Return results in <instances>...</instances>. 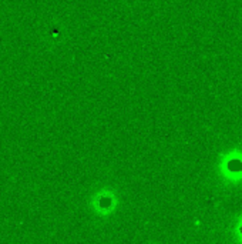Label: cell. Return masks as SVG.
I'll return each instance as SVG.
<instances>
[{"instance_id": "1", "label": "cell", "mask_w": 242, "mask_h": 244, "mask_svg": "<svg viewBox=\"0 0 242 244\" xmlns=\"http://www.w3.org/2000/svg\"><path fill=\"white\" fill-rule=\"evenodd\" d=\"M241 231H242V228H241Z\"/></svg>"}]
</instances>
